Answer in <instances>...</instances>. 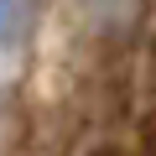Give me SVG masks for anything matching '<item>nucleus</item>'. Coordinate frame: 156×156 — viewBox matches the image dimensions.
Here are the masks:
<instances>
[{"mask_svg":"<svg viewBox=\"0 0 156 156\" xmlns=\"http://www.w3.org/2000/svg\"><path fill=\"white\" fill-rule=\"evenodd\" d=\"M31 26H37V0H0V52L26 42Z\"/></svg>","mask_w":156,"mask_h":156,"instance_id":"f257e3e1","label":"nucleus"},{"mask_svg":"<svg viewBox=\"0 0 156 156\" xmlns=\"http://www.w3.org/2000/svg\"><path fill=\"white\" fill-rule=\"evenodd\" d=\"M140 5H146V0H83L89 21H94V26H104V31H125V26H135Z\"/></svg>","mask_w":156,"mask_h":156,"instance_id":"f03ea898","label":"nucleus"}]
</instances>
